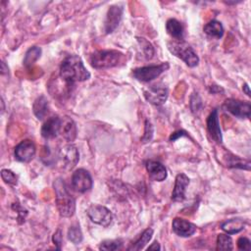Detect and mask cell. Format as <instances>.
<instances>
[{
	"label": "cell",
	"mask_w": 251,
	"mask_h": 251,
	"mask_svg": "<svg viewBox=\"0 0 251 251\" xmlns=\"http://www.w3.org/2000/svg\"><path fill=\"white\" fill-rule=\"evenodd\" d=\"M60 76L68 84L89 79L90 73L83 65L81 58L77 55L66 57L60 66Z\"/></svg>",
	"instance_id": "6da1fadb"
},
{
	"label": "cell",
	"mask_w": 251,
	"mask_h": 251,
	"mask_svg": "<svg viewBox=\"0 0 251 251\" xmlns=\"http://www.w3.org/2000/svg\"><path fill=\"white\" fill-rule=\"evenodd\" d=\"M53 185L56 194V206L59 214L64 218L72 217L75 211V198L68 191L64 179L58 177L54 181Z\"/></svg>",
	"instance_id": "7a4b0ae2"
},
{
	"label": "cell",
	"mask_w": 251,
	"mask_h": 251,
	"mask_svg": "<svg viewBox=\"0 0 251 251\" xmlns=\"http://www.w3.org/2000/svg\"><path fill=\"white\" fill-rule=\"evenodd\" d=\"M125 62V54L118 50H99L90 56V64L95 69H109Z\"/></svg>",
	"instance_id": "3957f363"
},
{
	"label": "cell",
	"mask_w": 251,
	"mask_h": 251,
	"mask_svg": "<svg viewBox=\"0 0 251 251\" xmlns=\"http://www.w3.org/2000/svg\"><path fill=\"white\" fill-rule=\"evenodd\" d=\"M168 49L173 55L182 60L190 68L197 66L199 63V58L196 52L183 40H174L169 42Z\"/></svg>",
	"instance_id": "277c9868"
},
{
	"label": "cell",
	"mask_w": 251,
	"mask_h": 251,
	"mask_svg": "<svg viewBox=\"0 0 251 251\" xmlns=\"http://www.w3.org/2000/svg\"><path fill=\"white\" fill-rule=\"evenodd\" d=\"M169 68H170V65L168 62H164L159 65H149V66L134 69L132 71V75L135 79L141 82H149L157 78L161 74L166 72Z\"/></svg>",
	"instance_id": "5b68a950"
},
{
	"label": "cell",
	"mask_w": 251,
	"mask_h": 251,
	"mask_svg": "<svg viewBox=\"0 0 251 251\" xmlns=\"http://www.w3.org/2000/svg\"><path fill=\"white\" fill-rule=\"evenodd\" d=\"M86 214L92 223L99 225L103 227L109 226L113 220V215L111 211L102 205L93 204L89 206Z\"/></svg>",
	"instance_id": "8992f818"
},
{
	"label": "cell",
	"mask_w": 251,
	"mask_h": 251,
	"mask_svg": "<svg viewBox=\"0 0 251 251\" xmlns=\"http://www.w3.org/2000/svg\"><path fill=\"white\" fill-rule=\"evenodd\" d=\"M223 108L239 119H248L251 113V105L248 101H240L232 98L226 99L223 104Z\"/></svg>",
	"instance_id": "52a82bcc"
},
{
	"label": "cell",
	"mask_w": 251,
	"mask_h": 251,
	"mask_svg": "<svg viewBox=\"0 0 251 251\" xmlns=\"http://www.w3.org/2000/svg\"><path fill=\"white\" fill-rule=\"evenodd\" d=\"M93 185L92 177L88 171L84 169H77L72 176V186L79 193H84L91 189Z\"/></svg>",
	"instance_id": "ba28073f"
},
{
	"label": "cell",
	"mask_w": 251,
	"mask_h": 251,
	"mask_svg": "<svg viewBox=\"0 0 251 251\" xmlns=\"http://www.w3.org/2000/svg\"><path fill=\"white\" fill-rule=\"evenodd\" d=\"M58 159L61 162L64 169L72 170L78 163V160H79L78 150L75 145L67 144L59 150Z\"/></svg>",
	"instance_id": "9c48e42d"
},
{
	"label": "cell",
	"mask_w": 251,
	"mask_h": 251,
	"mask_svg": "<svg viewBox=\"0 0 251 251\" xmlns=\"http://www.w3.org/2000/svg\"><path fill=\"white\" fill-rule=\"evenodd\" d=\"M143 95L150 104H153L155 106H161L167 101L169 91L165 85H151L148 88L144 89Z\"/></svg>",
	"instance_id": "30bf717a"
},
{
	"label": "cell",
	"mask_w": 251,
	"mask_h": 251,
	"mask_svg": "<svg viewBox=\"0 0 251 251\" xmlns=\"http://www.w3.org/2000/svg\"><path fill=\"white\" fill-rule=\"evenodd\" d=\"M15 158L23 163H27L33 159L36 153L34 143L29 139H25L21 141L15 147Z\"/></svg>",
	"instance_id": "8fae6325"
},
{
	"label": "cell",
	"mask_w": 251,
	"mask_h": 251,
	"mask_svg": "<svg viewBox=\"0 0 251 251\" xmlns=\"http://www.w3.org/2000/svg\"><path fill=\"white\" fill-rule=\"evenodd\" d=\"M124 8L122 6L113 5L109 8L105 20V31L106 33L113 32L119 25L123 17Z\"/></svg>",
	"instance_id": "7c38bea8"
},
{
	"label": "cell",
	"mask_w": 251,
	"mask_h": 251,
	"mask_svg": "<svg viewBox=\"0 0 251 251\" xmlns=\"http://www.w3.org/2000/svg\"><path fill=\"white\" fill-rule=\"evenodd\" d=\"M207 129L214 141L221 144L223 142V134L219 123L218 110L214 109L207 119Z\"/></svg>",
	"instance_id": "4fadbf2b"
},
{
	"label": "cell",
	"mask_w": 251,
	"mask_h": 251,
	"mask_svg": "<svg viewBox=\"0 0 251 251\" xmlns=\"http://www.w3.org/2000/svg\"><path fill=\"white\" fill-rule=\"evenodd\" d=\"M173 231L180 237H189L196 231V226L184 219L176 218L172 224Z\"/></svg>",
	"instance_id": "5bb4252c"
},
{
	"label": "cell",
	"mask_w": 251,
	"mask_h": 251,
	"mask_svg": "<svg viewBox=\"0 0 251 251\" xmlns=\"http://www.w3.org/2000/svg\"><path fill=\"white\" fill-rule=\"evenodd\" d=\"M149 177L155 181H163L167 178L168 173L166 167L155 160H149L145 164Z\"/></svg>",
	"instance_id": "9a60e30c"
},
{
	"label": "cell",
	"mask_w": 251,
	"mask_h": 251,
	"mask_svg": "<svg viewBox=\"0 0 251 251\" xmlns=\"http://www.w3.org/2000/svg\"><path fill=\"white\" fill-rule=\"evenodd\" d=\"M189 184V178L184 174H178L176 176L175 187L172 192V200L175 202H181L185 199V190Z\"/></svg>",
	"instance_id": "2e32d148"
},
{
	"label": "cell",
	"mask_w": 251,
	"mask_h": 251,
	"mask_svg": "<svg viewBox=\"0 0 251 251\" xmlns=\"http://www.w3.org/2000/svg\"><path fill=\"white\" fill-rule=\"evenodd\" d=\"M61 127V118L58 116H53L47 119L41 127V135L46 139L54 138L60 133Z\"/></svg>",
	"instance_id": "e0dca14e"
},
{
	"label": "cell",
	"mask_w": 251,
	"mask_h": 251,
	"mask_svg": "<svg viewBox=\"0 0 251 251\" xmlns=\"http://www.w3.org/2000/svg\"><path fill=\"white\" fill-rule=\"evenodd\" d=\"M60 134L63 138L71 143L76 137V126L73 119L70 117L61 118V127H60Z\"/></svg>",
	"instance_id": "ac0fdd59"
},
{
	"label": "cell",
	"mask_w": 251,
	"mask_h": 251,
	"mask_svg": "<svg viewBox=\"0 0 251 251\" xmlns=\"http://www.w3.org/2000/svg\"><path fill=\"white\" fill-rule=\"evenodd\" d=\"M245 225L242 219H229L221 224V228L227 234H235L243 230Z\"/></svg>",
	"instance_id": "d6986e66"
},
{
	"label": "cell",
	"mask_w": 251,
	"mask_h": 251,
	"mask_svg": "<svg viewBox=\"0 0 251 251\" xmlns=\"http://www.w3.org/2000/svg\"><path fill=\"white\" fill-rule=\"evenodd\" d=\"M166 30L170 36H172L175 40H182L183 39V26L176 19H169L166 23Z\"/></svg>",
	"instance_id": "ffe728a7"
},
{
	"label": "cell",
	"mask_w": 251,
	"mask_h": 251,
	"mask_svg": "<svg viewBox=\"0 0 251 251\" xmlns=\"http://www.w3.org/2000/svg\"><path fill=\"white\" fill-rule=\"evenodd\" d=\"M32 110H33V114L38 120H43L47 116L48 110H49L47 99L44 96H39L38 98H36L35 101L33 102Z\"/></svg>",
	"instance_id": "44dd1931"
},
{
	"label": "cell",
	"mask_w": 251,
	"mask_h": 251,
	"mask_svg": "<svg viewBox=\"0 0 251 251\" xmlns=\"http://www.w3.org/2000/svg\"><path fill=\"white\" fill-rule=\"evenodd\" d=\"M203 30L208 36L214 38H221L224 35V26L222 23L217 20H212L208 22L204 25Z\"/></svg>",
	"instance_id": "7402d4cb"
},
{
	"label": "cell",
	"mask_w": 251,
	"mask_h": 251,
	"mask_svg": "<svg viewBox=\"0 0 251 251\" xmlns=\"http://www.w3.org/2000/svg\"><path fill=\"white\" fill-rule=\"evenodd\" d=\"M153 235V229L152 228H146L140 235L139 237L130 244L128 247V250H140L144 248V246L151 240Z\"/></svg>",
	"instance_id": "603a6c76"
},
{
	"label": "cell",
	"mask_w": 251,
	"mask_h": 251,
	"mask_svg": "<svg viewBox=\"0 0 251 251\" xmlns=\"http://www.w3.org/2000/svg\"><path fill=\"white\" fill-rule=\"evenodd\" d=\"M226 166L227 168H236V169H243V170H250V162L249 160L241 159L237 156H234L232 154H228L227 157H226Z\"/></svg>",
	"instance_id": "cb8c5ba5"
},
{
	"label": "cell",
	"mask_w": 251,
	"mask_h": 251,
	"mask_svg": "<svg viewBox=\"0 0 251 251\" xmlns=\"http://www.w3.org/2000/svg\"><path fill=\"white\" fill-rule=\"evenodd\" d=\"M40 54H41V48L38 47V46H33L31 48H29L25 55V58H24V65L28 67V66H31L33 63H35L39 57H40Z\"/></svg>",
	"instance_id": "d4e9b609"
},
{
	"label": "cell",
	"mask_w": 251,
	"mask_h": 251,
	"mask_svg": "<svg viewBox=\"0 0 251 251\" xmlns=\"http://www.w3.org/2000/svg\"><path fill=\"white\" fill-rule=\"evenodd\" d=\"M232 239L229 235L220 233L217 237V250H232Z\"/></svg>",
	"instance_id": "484cf974"
},
{
	"label": "cell",
	"mask_w": 251,
	"mask_h": 251,
	"mask_svg": "<svg viewBox=\"0 0 251 251\" xmlns=\"http://www.w3.org/2000/svg\"><path fill=\"white\" fill-rule=\"evenodd\" d=\"M68 238L74 244H79L82 241L83 236L81 229L79 228V226L75 225L70 226V228L68 229Z\"/></svg>",
	"instance_id": "4316f807"
},
{
	"label": "cell",
	"mask_w": 251,
	"mask_h": 251,
	"mask_svg": "<svg viewBox=\"0 0 251 251\" xmlns=\"http://www.w3.org/2000/svg\"><path fill=\"white\" fill-rule=\"evenodd\" d=\"M123 246V242L120 239H107L100 243L99 249L105 250V251H113V250H119Z\"/></svg>",
	"instance_id": "83f0119b"
},
{
	"label": "cell",
	"mask_w": 251,
	"mask_h": 251,
	"mask_svg": "<svg viewBox=\"0 0 251 251\" xmlns=\"http://www.w3.org/2000/svg\"><path fill=\"white\" fill-rule=\"evenodd\" d=\"M137 41L143 51V54L147 60H150L154 55V48L152 44L143 37H137Z\"/></svg>",
	"instance_id": "f1b7e54d"
},
{
	"label": "cell",
	"mask_w": 251,
	"mask_h": 251,
	"mask_svg": "<svg viewBox=\"0 0 251 251\" xmlns=\"http://www.w3.org/2000/svg\"><path fill=\"white\" fill-rule=\"evenodd\" d=\"M1 177L8 184L16 185L18 182V176L15 175L14 172H12L11 170H8V169H3L1 171Z\"/></svg>",
	"instance_id": "f546056e"
},
{
	"label": "cell",
	"mask_w": 251,
	"mask_h": 251,
	"mask_svg": "<svg viewBox=\"0 0 251 251\" xmlns=\"http://www.w3.org/2000/svg\"><path fill=\"white\" fill-rule=\"evenodd\" d=\"M152 135H153V126L149 121H146L145 122V130H144V134L141 138V141L144 143L150 141L152 138Z\"/></svg>",
	"instance_id": "4dcf8cb0"
},
{
	"label": "cell",
	"mask_w": 251,
	"mask_h": 251,
	"mask_svg": "<svg viewBox=\"0 0 251 251\" xmlns=\"http://www.w3.org/2000/svg\"><path fill=\"white\" fill-rule=\"evenodd\" d=\"M201 106H202V101H201L199 95L197 93H194L190 100V108H191L192 112L195 113V112L199 111Z\"/></svg>",
	"instance_id": "1f68e13d"
},
{
	"label": "cell",
	"mask_w": 251,
	"mask_h": 251,
	"mask_svg": "<svg viewBox=\"0 0 251 251\" xmlns=\"http://www.w3.org/2000/svg\"><path fill=\"white\" fill-rule=\"evenodd\" d=\"M237 247L240 250L250 251L251 250V242L247 237H239L237 240Z\"/></svg>",
	"instance_id": "d6a6232c"
},
{
	"label": "cell",
	"mask_w": 251,
	"mask_h": 251,
	"mask_svg": "<svg viewBox=\"0 0 251 251\" xmlns=\"http://www.w3.org/2000/svg\"><path fill=\"white\" fill-rule=\"evenodd\" d=\"M52 240H53L54 244L57 246V248L61 249V245H62V241H63V236H62L61 229H57V231L53 234Z\"/></svg>",
	"instance_id": "836d02e7"
},
{
	"label": "cell",
	"mask_w": 251,
	"mask_h": 251,
	"mask_svg": "<svg viewBox=\"0 0 251 251\" xmlns=\"http://www.w3.org/2000/svg\"><path fill=\"white\" fill-rule=\"evenodd\" d=\"M179 136H180V137H181V136H187V134H186V132H185L184 130H177V131L174 132V133L170 136V140H171V141H175V140L177 139Z\"/></svg>",
	"instance_id": "e575fe53"
},
{
	"label": "cell",
	"mask_w": 251,
	"mask_h": 251,
	"mask_svg": "<svg viewBox=\"0 0 251 251\" xmlns=\"http://www.w3.org/2000/svg\"><path fill=\"white\" fill-rule=\"evenodd\" d=\"M160 249H161V246L157 241H155L152 245L148 246V248H147V250H160Z\"/></svg>",
	"instance_id": "d590c367"
},
{
	"label": "cell",
	"mask_w": 251,
	"mask_h": 251,
	"mask_svg": "<svg viewBox=\"0 0 251 251\" xmlns=\"http://www.w3.org/2000/svg\"><path fill=\"white\" fill-rule=\"evenodd\" d=\"M242 89H243V91L246 93L247 96H250V90H249V86H248L247 83H244V85L242 86Z\"/></svg>",
	"instance_id": "8d00e7d4"
}]
</instances>
